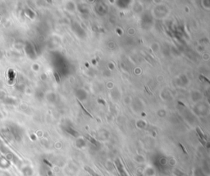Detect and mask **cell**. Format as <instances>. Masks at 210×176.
<instances>
[{"instance_id": "obj_6", "label": "cell", "mask_w": 210, "mask_h": 176, "mask_svg": "<svg viewBox=\"0 0 210 176\" xmlns=\"http://www.w3.org/2000/svg\"><path fill=\"white\" fill-rule=\"evenodd\" d=\"M179 145H180V147H182V151H183V152H184V153H185V154H187V152H186V149H185V147H183V146H182V144H181V143H180V144H179Z\"/></svg>"}, {"instance_id": "obj_3", "label": "cell", "mask_w": 210, "mask_h": 176, "mask_svg": "<svg viewBox=\"0 0 210 176\" xmlns=\"http://www.w3.org/2000/svg\"><path fill=\"white\" fill-rule=\"evenodd\" d=\"M196 131H197V133H199V135L200 136L201 139H202V138H206V137L204 136V133H202V132L200 131V128H197V129H196Z\"/></svg>"}, {"instance_id": "obj_4", "label": "cell", "mask_w": 210, "mask_h": 176, "mask_svg": "<svg viewBox=\"0 0 210 176\" xmlns=\"http://www.w3.org/2000/svg\"><path fill=\"white\" fill-rule=\"evenodd\" d=\"M86 137H87V138H88V139H89V140H90V141L91 143H94V144H95V145H96V142H95V139H94V138H90V136H89V135H87V136H86Z\"/></svg>"}, {"instance_id": "obj_7", "label": "cell", "mask_w": 210, "mask_h": 176, "mask_svg": "<svg viewBox=\"0 0 210 176\" xmlns=\"http://www.w3.org/2000/svg\"><path fill=\"white\" fill-rule=\"evenodd\" d=\"M200 77H201V78H203L204 80H205L206 81H208V82H209V80L208 78H206V77H204L203 76V75H200Z\"/></svg>"}, {"instance_id": "obj_5", "label": "cell", "mask_w": 210, "mask_h": 176, "mask_svg": "<svg viewBox=\"0 0 210 176\" xmlns=\"http://www.w3.org/2000/svg\"><path fill=\"white\" fill-rule=\"evenodd\" d=\"M54 76H55V78H56V81H57V82H60V77H59V76H58V74H57V72L54 73Z\"/></svg>"}, {"instance_id": "obj_10", "label": "cell", "mask_w": 210, "mask_h": 176, "mask_svg": "<svg viewBox=\"0 0 210 176\" xmlns=\"http://www.w3.org/2000/svg\"><path fill=\"white\" fill-rule=\"evenodd\" d=\"M99 102H102V104H103V105H105V104H106L104 101V100H99Z\"/></svg>"}, {"instance_id": "obj_1", "label": "cell", "mask_w": 210, "mask_h": 176, "mask_svg": "<svg viewBox=\"0 0 210 176\" xmlns=\"http://www.w3.org/2000/svg\"><path fill=\"white\" fill-rule=\"evenodd\" d=\"M77 100V103H78V104H79V105H81V108H82V110H83V111H84V112H85V113H86V114H87V115H88V116H89V117H90V118H92V119H94V116H93V115H92V114H90V113H89V112H88V111H87V110H86V108H85V107H84V106H83V105H82V104H81V101H80V100Z\"/></svg>"}, {"instance_id": "obj_8", "label": "cell", "mask_w": 210, "mask_h": 176, "mask_svg": "<svg viewBox=\"0 0 210 176\" xmlns=\"http://www.w3.org/2000/svg\"><path fill=\"white\" fill-rule=\"evenodd\" d=\"M44 161L45 162L46 164H48V166H52V164H50V163H49V162H48V161H46V160H44Z\"/></svg>"}, {"instance_id": "obj_2", "label": "cell", "mask_w": 210, "mask_h": 176, "mask_svg": "<svg viewBox=\"0 0 210 176\" xmlns=\"http://www.w3.org/2000/svg\"><path fill=\"white\" fill-rule=\"evenodd\" d=\"M85 170L89 172V173H90V174L92 176H99V175H97L96 173H95V171H94V170H92L90 168H89V167L86 166V167H85Z\"/></svg>"}, {"instance_id": "obj_9", "label": "cell", "mask_w": 210, "mask_h": 176, "mask_svg": "<svg viewBox=\"0 0 210 176\" xmlns=\"http://www.w3.org/2000/svg\"><path fill=\"white\" fill-rule=\"evenodd\" d=\"M200 141L201 143H202L203 145H205V142H204V141H203V139H201L200 138Z\"/></svg>"}]
</instances>
